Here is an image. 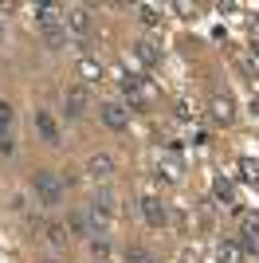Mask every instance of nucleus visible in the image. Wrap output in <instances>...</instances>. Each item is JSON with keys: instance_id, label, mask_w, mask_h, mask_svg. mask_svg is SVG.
<instances>
[{"instance_id": "nucleus-24", "label": "nucleus", "mask_w": 259, "mask_h": 263, "mask_svg": "<svg viewBox=\"0 0 259 263\" xmlns=\"http://www.w3.org/2000/svg\"><path fill=\"white\" fill-rule=\"evenodd\" d=\"M43 263H59V259H43Z\"/></svg>"}, {"instance_id": "nucleus-20", "label": "nucleus", "mask_w": 259, "mask_h": 263, "mask_svg": "<svg viewBox=\"0 0 259 263\" xmlns=\"http://www.w3.org/2000/svg\"><path fill=\"white\" fill-rule=\"evenodd\" d=\"M216 197H220V200H232V181H224V177H216Z\"/></svg>"}, {"instance_id": "nucleus-2", "label": "nucleus", "mask_w": 259, "mask_h": 263, "mask_svg": "<svg viewBox=\"0 0 259 263\" xmlns=\"http://www.w3.org/2000/svg\"><path fill=\"white\" fill-rule=\"evenodd\" d=\"M98 118H102V126L106 130H114V134H122L130 126V114H126V106L122 102H106V106H98Z\"/></svg>"}, {"instance_id": "nucleus-5", "label": "nucleus", "mask_w": 259, "mask_h": 263, "mask_svg": "<svg viewBox=\"0 0 259 263\" xmlns=\"http://www.w3.org/2000/svg\"><path fill=\"white\" fill-rule=\"evenodd\" d=\"M63 28L71 35H86V32H90V12H86V8H67L63 12Z\"/></svg>"}, {"instance_id": "nucleus-3", "label": "nucleus", "mask_w": 259, "mask_h": 263, "mask_svg": "<svg viewBox=\"0 0 259 263\" xmlns=\"http://www.w3.org/2000/svg\"><path fill=\"white\" fill-rule=\"evenodd\" d=\"M141 216L150 228H165L169 224V209L161 204V197H141Z\"/></svg>"}, {"instance_id": "nucleus-13", "label": "nucleus", "mask_w": 259, "mask_h": 263, "mask_svg": "<svg viewBox=\"0 0 259 263\" xmlns=\"http://www.w3.org/2000/svg\"><path fill=\"white\" fill-rule=\"evenodd\" d=\"M134 51H138V59H141L145 67H153V63H157V47H153L150 40H138V44H134Z\"/></svg>"}, {"instance_id": "nucleus-7", "label": "nucleus", "mask_w": 259, "mask_h": 263, "mask_svg": "<svg viewBox=\"0 0 259 263\" xmlns=\"http://www.w3.org/2000/svg\"><path fill=\"white\" fill-rule=\"evenodd\" d=\"M86 102H90L86 87H71V90L63 95V106H67V114H71V118H79V114H83V110H86Z\"/></svg>"}, {"instance_id": "nucleus-11", "label": "nucleus", "mask_w": 259, "mask_h": 263, "mask_svg": "<svg viewBox=\"0 0 259 263\" xmlns=\"http://www.w3.org/2000/svg\"><path fill=\"white\" fill-rule=\"evenodd\" d=\"M43 40H47V47H67V28L63 24H51V28H40Z\"/></svg>"}, {"instance_id": "nucleus-12", "label": "nucleus", "mask_w": 259, "mask_h": 263, "mask_svg": "<svg viewBox=\"0 0 259 263\" xmlns=\"http://www.w3.org/2000/svg\"><path fill=\"white\" fill-rule=\"evenodd\" d=\"M79 75H83V83L90 87V83H98V79H102V67H98L95 59H83V63H79Z\"/></svg>"}, {"instance_id": "nucleus-22", "label": "nucleus", "mask_w": 259, "mask_h": 263, "mask_svg": "<svg viewBox=\"0 0 259 263\" xmlns=\"http://www.w3.org/2000/svg\"><path fill=\"white\" fill-rule=\"evenodd\" d=\"M0 154H12V130L0 126Z\"/></svg>"}, {"instance_id": "nucleus-18", "label": "nucleus", "mask_w": 259, "mask_h": 263, "mask_svg": "<svg viewBox=\"0 0 259 263\" xmlns=\"http://www.w3.org/2000/svg\"><path fill=\"white\" fill-rule=\"evenodd\" d=\"M138 16H141V24H145V28H157V24H161V16H157V8H153V4H141Z\"/></svg>"}, {"instance_id": "nucleus-16", "label": "nucleus", "mask_w": 259, "mask_h": 263, "mask_svg": "<svg viewBox=\"0 0 259 263\" xmlns=\"http://www.w3.org/2000/svg\"><path fill=\"white\" fill-rule=\"evenodd\" d=\"M67 228L75 232V236H90V228H86V216H83V212H71V216H67Z\"/></svg>"}, {"instance_id": "nucleus-6", "label": "nucleus", "mask_w": 259, "mask_h": 263, "mask_svg": "<svg viewBox=\"0 0 259 263\" xmlns=\"http://www.w3.org/2000/svg\"><path fill=\"white\" fill-rule=\"evenodd\" d=\"M83 216H86V228H90V236H106V228H110V212H106V209H98L95 200H90Z\"/></svg>"}, {"instance_id": "nucleus-4", "label": "nucleus", "mask_w": 259, "mask_h": 263, "mask_svg": "<svg viewBox=\"0 0 259 263\" xmlns=\"http://www.w3.org/2000/svg\"><path fill=\"white\" fill-rule=\"evenodd\" d=\"M32 126H35V134H40L47 145H59V126H55V118L47 114V110H35V114H32Z\"/></svg>"}, {"instance_id": "nucleus-17", "label": "nucleus", "mask_w": 259, "mask_h": 263, "mask_svg": "<svg viewBox=\"0 0 259 263\" xmlns=\"http://www.w3.org/2000/svg\"><path fill=\"white\" fill-rule=\"evenodd\" d=\"M126 263H157V259H153V252H145V248H126Z\"/></svg>"}, {"instance_id": "nucleus-1", "label": "nucleus", "mask_w": 259, "mask_h": 263, "mask_svg": "<svg viewBox=\"0 0 259 263\" xmlns=\"http://www.w3.org/2000/svg\"><path fill=\"white\" fill-rule=\"evenodd\" d=\"M32 189H35V197H40L43 209H59L67 197V189L63 181H59V173H51V169H40V173L32 177Z\"/></svg>"}, {"instance_id": "nucleus-15", "label": "nucleus", "mask_w": 259, "mask_h": 263, "mask_svg": "<svg viewBox=\"0 0 259 263\" xmlns=\"http://www.w3.org/2000/svg\"><path fill=\"white\" fill-rule=\"evenodd\" d=\"M47 240H51V248H67V240H71V236H67L63 224H51V228H47Z\"/></svg>"}, {"instance_id": "nucleus-9", "label": "nucleus", "mask_w": 259, "mask_h": 263, "mask_svg": "<svg viewBox=\"0 0 259 263\" xmlns=\"http://www.w3.org/2000/svg\"><path fill=\"white\" fill-rule=\"evenodd\" d=\"M208 106H212V118L216 122H232L236 118V106H232V95H212V102H208Z\"/></svg>"}, {"instance_id": "nucleus-21", "label": "nucleus", "mask_w": 259, "mask_h": 263, "mask_svg": "<svg viewBox=\"0 0 259 263\" xmlns=\"http://www.w3.org/2000/svg\"><path fill=\"white\" fill-rule=\"evenodd\" d=\"M90 252H95V255H98V263H102V259H106V252H110V243L102 240V236H95V240H90Z\"/></svg>"}, {"instance_id": "nucleus-19", "label": "nucleus", "mask_w": 259, "mask_h": 263, "mask_svg": "<svg viewBox=\"0 0 259 263\" xmlns=\"http://www.w3.org/2000/svg\"><path fill=\"white\" fill-rule=\"evenodd\" d=\"M220 263H239V248L236 243H220Z\"/></svg>"}, {"instance_id": "nucleus-8", "label": "nucleus", "mask_w": 259, "mask_h": 263, "mask_svg": "<svg viewBox=\"0 0 259 263\" xmlns=\"http://www.w3.org/2000/svg\"><path fill=\"white\" fill-rule=\"evenodd\" d=\"M86 173L95 177V181H106V177L114 173V157L110 154H95L90 161H86Z\"/></svg>"}, {"instance_id": "nucleus-14", "label": "nucleus", "mask_w": 259, "mask_h": 263, "mask_svg": "<svg viewBox=\"0 0 259 263\" xmlns=\"http://www.w3.org/2000/svg\"><path fill=\"white\" fill-rule=\"evenodd\" d=\"M165 173V181H177L181 177V165H177V157H165V161H157V177Z\"/></svg>"}, {"instance_id": "nucleus-23", "label": "nucleus", "mask_w": 259, "mask_h": 263, "mask_svg": "<svg viewBox=\"0 0 259 263\" xmlns=\"http://www.w3.org/2000/svg\"><path fill=\"white\" fill-rule=\"evenodd\" d=\"M8 122H12V106H8V102H0V126H8Z\"/></svg>"}, {"instance_id": "nucleus-10", "label": "nucleus", "mask_w": 259, "mask_h": 263, "mask_svg": "<svg viewBox=\"0 0 259 263\" xmlns=\"http://www.w3.org/2000/svg\"><path fill=\"white\" fill-rule=\"evenodd\" d=\"M35 24H40V28L63 24V20H59V8H55V4H35Z\"/></svg>"}]
</instances>
